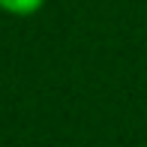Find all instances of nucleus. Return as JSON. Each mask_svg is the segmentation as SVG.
I'll return each mask as SVG.
<instances>
[{"instance_id": "obj_1", "label": "nucleus", "mask_w": 147, "mask_h": 147, "mask_svg": "<svg viewBox=\"0 0 147 147\" xmlns=\"http://www.w3.org/2000/svg\"><path fill=\"white\" fill-rule=\"evenodd\" d=\"M42 6H45V0H0V12H6V15H15V18L36 15Z\"/></svg>"}]
</instances>
